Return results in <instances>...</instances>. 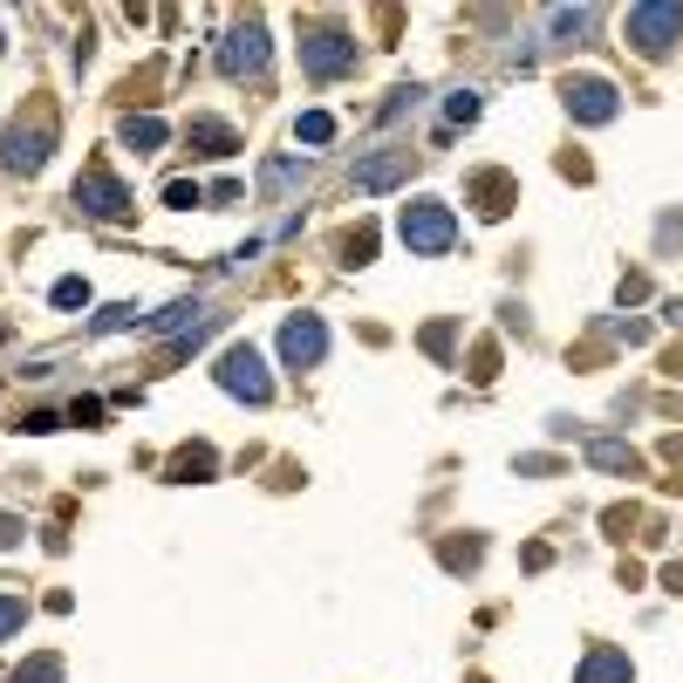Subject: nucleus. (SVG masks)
<instances>
[{
    "instance_id": "11",
    "label": "nucleus",
    "mask_w": 683,
    "mask_h": 683,
    "mask_svg": "<svg viewBox=\"0 0 683 683\" xmlns=\"http://www.w3.org/2000/svg\"><path fill=\"white\" fill-rule=\"evenodd\" d=\"M595 27H602V8H553L547 14V42L553 48H587Z\"/></svg>"
},
{
    "instance_id": "9",
    "label": "nucleus",
    "mask_w": 683,
    "mask_h": 683,
    "mask_svg": "<svg viewBox=\"0 0 683 683\" xmlns=\"http://www.w3.org/2000/svg\"><path fill=\"white\" fill-rule=\"evenodd\" d=\"M568 116L574 123H608L615 110H623V97H615V82H602V76H568Z\"/></svg>"
},
{
    "instance_id": "17",
    "label": "nucleus",
    "mask_w": 683,
    "mask_h": 683,
    "mask_svg": "<svg viewBox=\"0 0 683 683\" xmlns=\"http://www.w3.org/2000/svg\"><path fill=\"white\" fill-rule=\"evenodd\" d=\"M165 116H123V144L131 150H165Z\"/></svg>"
},
{
    "instance_id": "16",
    "label": "nucleus",
    "mask_w": 683,
    "mask_h": 683,
    "mask_svg": "<svg viewBox=\"0 0 683 683\" xmlns=\"http://www.w3.org/2000/svg\"><path fill=\"white\" fill-rule=\"evenodd\" d=\"M587 464H602V472H636V445H623V438H587Z\"/></svg>"
},
{
    "instance_id": "21",
    "label": "nucleus",
    "mask_w": 683,
    "mask_h": 683,
    "mask_svg": "<svg viewBox=\"0 0 683 683\" xmlns=\"http://www.w3.org/2000/svg\"><path fill=\"white\" fill-rule=\"evenodd\" d=\"M8 683H61V663H55V657H35L27 670H14Z\"/></svg>"
},
{
    "instance_id": "12",
    "label": "nucleus",
    "mask_w": 683,
    "mask_h": 683,
    "mask_svg": "<svg viewBox=\"0 0 683 683\" xmlns=\"http://www.w3.org/2000/svg\"><path fill=\"white\" fill-rule=\"evenodd\" d=\"M574 683H636V663L623 657V649H608V642H595L581 657V670H574Z\"/></svg>"
},
{
    "instance_id": "27",
    "label": "nucleus",
    "mask_w": 683,
    "mask_h": 683,
    "mask_svg": "<svg viewBox=\"0 0 683 683\" xmlns=\"http://www.w3.org/2000/svg\"><path fill=\"white\" fill-rule=\"evenodd\" d=\"M21 430H61V417H55V411H27V424H21Z\"/></svg>"
},
{
    "instance_id": "13",
    "label": "nucleus",
    "mask_w": 683,
    "mask_h": 683,
    "mask_svg": "<svg viewBox=\"0 0 683 683\" xmlns=\"http://www.w3.org/2000/svg\"><path fill=\"white\" fill-rule=\"evenodd\" d=\"M205 322H212V315H205L199 301H178V307H165V315H144L137 328H144V335H199Z\"/></svg>"
},
{
    "instance_id": "19",
    "label": "nucleus",
    "mask_w": 683,
    "mask_h": 683,
    "mask_svg": "<svg viewBox=\"0 0 683 683\" xmlns=\"http://www.w3.org/2000/svg\"><path fill=\"white\" fill-rule=\"evenodd\" d=\"M137 322H144V315H137L131 301H123V307H103V315L89 322V328H97V335H110V328H137Z\"/></svg>"
},
{
    "instance_id": "4",
    "label": "nucleus",
    "mask_w": 683,
    "mask_h": 683,
    "mask_svg": "<svg viewBox=\"0 0 683 683\" xmlns=\"http://www.w3.org/2000/svg\"><path fill=\"white\" fill-rule=\"evenodd\" d=\"M76 205L89 212V220H103V226H116V220H131V205H137V199H131V192H123V184H116V178H110L103 165H89V171L76 178Z\"/></svg>"
},
{
    "instance_id": "20",
    "label": "nucleus",
    "mask_w": 683,
    "mask_h": 683,
    "mask_svg": "<svg viewBox=\"0 0 683 683\" xmlns=\"http://www.w3.org/2000/svg\"><path fill=\"white\" fill-rule=\"evenodd\" d=\"M417 103H424V89H417V82H403V89H390V103H383V123H396L403 110H417Z\"/></svg>"
},
{
    "instance_id": "23",
    "label": "nucleus",
    "mask_w": 683,
    "mask_h": 683,
    "mask_svg": "<svg viewBox=\"0 0 683 683\" xmlns=\"http://www.w3.org/2000/svg\"><path fill=\"white\" fill-rule=\"evenodd\" d=\"M55 307H89V281H76V273L55 281Z\"/></svg>"
},
{
    "instance_id": "6",
    "label": "nucleus",
    "mask_w": 683,
    "mask_h": 683,
    "mask_svg": "<svg viewBox=\"0 0 683 683\" xmlns=\"http://www.w3.org/2000/svg\"><path fill=\"white\" fill-rule=\"evenodd\" d=\"M212 377H220L226 396H246V403H267V396H273V377H267V362H260L254 349H226Z\"/></svg>"
},
{
    "instance_id": "10",
    "label": "nucleus",
    "mask_w": 683,
    "mask_h": 683,
    "mask_svg": "<svg viewBox=\"0 0 683 683\" xmlns=\"http://www.w3.org/2000/svg\"><path fill=\"white\" fill-rule=\"evenodd\" d=\"M48 144H55L48 123H14V131L0 137V165H8V171H42L48 165Z\"/></svg>"
},
{
    "instance_id": "24",
    "label": "nucleus",
    "mask_w": 683,
    "mask_h": 683,
    "mask_svg": "<svg viewBox=\"0 0 683 683\" xmlns=\"http://www.w3.org/2000/svg\"><path fill=\"white\" fill-rule=\"evenodd\" d=\"M199 199H205V192H199V184H184V178H171V184H165V205H178V212H192Z\"/></svg>"
},
{
    "instance_id": "14",
    "label": "nucleus",
    "mask_w": 683,
    "mask_h": 683,
    "mask_svg": "<svg viewBox=\"0 0 683 683\" xmlns=\"http://www.w3.org/2000/svg\"><path fill=\"white\" fill-rule=\"evenodd\" d=\"M192 144L205 150V158H233V150H239V131H233V123H220V116H199V123H192Z\"/></svg>"
},
{
    "instance_id": "5",
    "label": "nucleus",
    "mask_w": 683,
    "mask_h": 683,
    "mask_svg": "<svg viewBox=\"0 0 683 683\" xmlns=\"http://www.w3.org/2000/svg\"><path fill=\"white\" fill-rule=\"evenodd\" d=\"M267 55H273V48H267V27H260V21H239L233 35L220 42V69H226L233 82H246V76H267Z\"/></svg>"
},
{
    "instance_id": "15",
    "label": "nucleus",
    "mask_w": 683,
    "mask_h": 683,
    "mask_svg": "<svg viewBox=\"0 0 683 683\" xmlns=\"http://www.w3.org/2000/svg\"><path fill=\"white\" fill-rule=\"evenodd\" d=\"M294 184H307V165H301V158H267V165H260V192H267V199L294 192Z\"/></svg>"
},
{
    "instance_id": "8",
    "label": "nucleus",
    "mask_w": 683,
    "mask_h": 683,
    "mask_svg": "<svg viewBox=\"0 0 683 683\" xmlns=\"http://www.w3.org/2000/svg\"><path fill=\"white\" fill-rule=\"evenodd\" d=\"M322 356H328L322 315H288V322H281V362H288V369H315Z\"/></svg>"
},
{
    "instance_id": "29",
    "label": "nucleus",
    "mask_w": 683,
    "mask_h": 683,
    "mask_svg": "<svg viewBox=\"0 0 683 683\" xmlns=\"http://www.w3.org/2000/svg\"><path fill=\"white\" fill-rule=\"evenodd\" d=\"M663 315H670V328H683V301H670V307H663Z\"/></svg>"
},
{
    "instance_id": "2",
    "label": "nucleus",
    "mask_w": 683,
    "mask_h": 683,
    "mask_svg": "<svg viewBox=\"0 0 683 683\" xmlns=\"http://www.w3.org/2000/svg\"><path fill=\"white\" fill-rule=\"evenodd\" d=\"M411 165H417V150H396V144H383V150H362V158L349 165V184L362 199H377V192H396L403 178H411Z\"/></svg>"
},
{
    "instance_id": "1",
    "label": "nucleus",
    "mask_w": 683,
    "mask_h": 683,
    "mask_svg": "<svg viewBox=\"0 0 683 683\" xmlns=\"http://www.w3.org/2000/svg\"><path fill=\"white\" fill-rule=\"evenodd\" d=\"M396 239L411 246V254H430V260L451 254V246H458V220H451V205H445V199H411V205L396 212Z\"/></svg>"
},
{
    "instance_id": "28",
    "label": "nucleus",
    "mask_w": 683,
    "mask_h": 683,
    "mask_svg": "<svg viewBox=\"0 0 683 683\" xmlns=\"http://www.w3.org/2000/svg\"><path fill=\"white\" fill-rule=\"evenodd\" d=\"M14 540H21V526H14V519H0V547H14Z\"/></svg>"
},
{
    "instance_id": "25",
    "label": "nucleus",
    "mask_w": 683,
    "mask_h": 683,
    "mask_svg": "<svg viewBox=\"0 0 683 683\" xmlns=\"http://www.w3.org/2000/svg\"><path fill=\"white\" fill-rule=\"evenodd\" d=\"M479 116V97H472V89H464V97H451V123H472Z\"/></svg>"
},
{
    "instance_id": "18",
    "label": "nucleus",
    "mask_w": 683,
    "mask_h": 683,
    "mask_svg": "<svg viewBox=\"0 0 683 683\" xmlns=\"http://www.w3.org/2000/svg\"><path fill=\"white\" fill-rule=\"evenodd\" d=\"M294 131H301V144H328V137H335V116H328V110H307Z\"/></svg>"
},
{
    "instance_id": "26",
    "label": "nucleus",
    "mask_w": 683,
    "mask_h": 683,
    "mask_svg": "<svg viewBox=\"0 0 683 683\" xmlns=\"http://www.w3.org/2000/svg\"><path fill=\"white\" fill-rule=\"evenodd\" d=\"M69 417H76V424H97V417H103V403H97V396H76V411H69Z\"/></svg>"
},
{
    "instance_id": "3",
    "label": "nucleus",
    "mask_w": 683,
    "mask_h": 683,
    "mask_svg": "<svg viewBox=\"0 0 683 683\" xmlns=\"http://www.w3.org/2000/svg\"><path fill=\"white\" fill-rule=\"evenodd\" d=\"M629 42L642 55H670L683 42V8L676 0H657V8H629Z\"/></svg>"
},
{
    "instance_id": "7",
    "label": "nucleus",
    "mask_w": 683,
    "mask_h": 683,
    "mask_svg": "<svg viewBox=\"0 0 683 683\" xmlns=\"http://www.w3.org/2000/svg\"><path fill=\"white\" fill-rule=\"evenodd\" d=\"M356 61H362V55H356V42H349V35H335V27H322V35H307V42H301V69L315 76V82L349 76Z\"/></svg>"
},
{
    "instance_id": "22",
    "label": "nucleus",
    "mask_w": 683,
    "mask_h": 683,
    "mask_svg": "<svg viewBox=\"0 0 683 683\" xmlns=\"http://www.w3.org/2000/svg\"><path fill=\"white\" fill-rule=\"evenodd\" d=\"M21 623H27V602H21V595H0V642H8Z\"/></svg>"
}]
</instances>
